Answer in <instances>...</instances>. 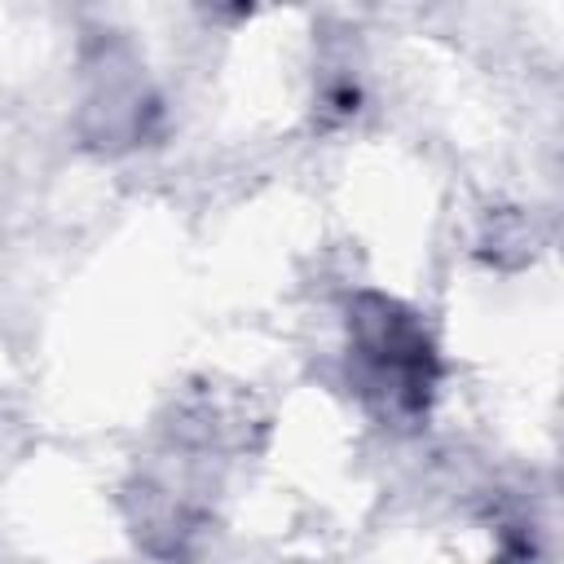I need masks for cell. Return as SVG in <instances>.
<instances>
[{
	"instance_id": "cell-1",
	"label": "cell",
	"mask_w": 564,
	"mask_h": 564,
	"mask_svg": "<svg viewBox=\"0 0 564 564\" xmlns=\"http://www.w3.org/2000/svg\"><path fill=\"white\" fill-rule=\"evenodd\" d=\"M344 366L348 388L383 427L427 423L445 361L419 308L388 291H357L344 308Z\"/></svg>"
},
{
	"instance_id": "cell-2",
	"label": "cell",
	"mask_w": 564,
	"mask_h": 564,
	"mask_svg": "<svg viewBox=\"0 0 564 564\" xmlns=\"http://www.w3.org/2000/svg\"><path fill=\"white\" fill-rule=\"evenodd\" d=\"M159 97L145 88L141 70H119L110 57L97 70V88L84 101V137L101 150H132L159 128Z\"/></svg>"
},
{
	"instance_id": "cell-3",
	"label": "cell",
	"mask_w": 564,
	"mask_h": 564,
	"mask_svg": "<svg viewBox=\"0 0 564 564\" xmlns=\"http://www.w3.org/2000/svg\"><path fill=\"white\" fill-rule=\"evenodd\" d=\"M489 564H538V542H533V533L524 538V533H502V546H498V555L489 560Z\"/></svg>"
}]
</instances>
